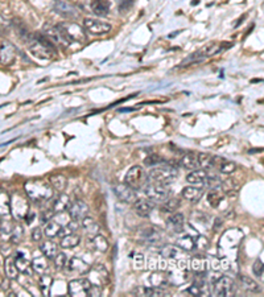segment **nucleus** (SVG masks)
Segmentation results:
<instances>
[{
  "label": "nucleus",
  "mask_w": 264,
  "mask_h": 297,
  "mask_svg": "<svg viewBox=\"0 0 264 297\" xmlns=\"http://www.w3.org/2000/svg\"><path fill=\"white\" fill-rule=\"evenodd\" d=\"M195 242V248L199 251H205L209 247V241L202 235H197V239H194Z\"/></svg>",
  "instance_id": "55"
},
{
  "label": "nucleus",
  "mask_w": 264,
  "mask_h": 297,
  "mask_svg": "<svg viewBox=\"0 0 264 297\" xmlns=\"http://www.w3.org/2000/svg\"><path fill=\"white\" fill-rule=\"evenodd\" d=\"M178 248H181L182 251H193L195 248V242L194 238L191 235H184V237L178 238L176 242Z\"/></svg>",
  "instance_id": "41"
},
{
  "label": "nucleus",
  "mask_w": 264,
  "mask_h": 297,
  "mask_svg": "<svg viewBox=\"0 0 264 297\" xmlns=\"http://www.w3.org/2000/svg\"><path fill=\"white\" fill-rule=\"evenodd\" d=\"M165 160L159 155H149L148 157L144 159V165L145 167H157V165H161V164H164Z\"/></svg>",
  "instance_id": "51"
},
{
  "label": "nucleus",
  "mask_w": 264,
  "mask_h": 297,
  "mask_svg": "<svg viewBox=\"0 0 264 297\" xmlns=\"http://www.w3.org/2000/svg\"><path fill=\"white\" fill-rule=\"evenodd\" d=\"M181 202H180V199L178 198H167L165 201H163V205H161L160 210L161 213H174V211H177V209L180 207Z\"/></svg>",
  "instance_id": "40"
},
{
  "label": "nucleus",
  "mask_w": 264,
  "mask_h": 297,
  "mask_svg": "<svg viewBox=\"0 0 264 297\" xmlns=\"http://www.w3.org/2000/svg\"><path fill=\"white\" fill-rule=\"evenodd\" d=\"M22 237H23V227L20 224H16V226H15V230H13L12 233V241L19 242Z\"/></svg>",
  "instance_id": "58"
},
{
  "label": "nucleus",
  "mask_w": 264,
  "mask_h": 297,
  "mask_svg": "<svg viewBox=\"0 0 264 297\" xmlns=\"http://www.w3.org/2000/svg\"><path fill=\"white\" fill-rule=\"evenodd\" d=\"M191 270L195 273H206L209 270V262L205 256H194L191 262Z\"/></svg>",
  "instance_id": "31"
},
{
  "label": "nucleus",
  "mask_w": 264,
  "mask_h": 297,
  "mask_svg": "<svg viewBox=\"0 0 264 297\" xmlns=\"http://www.w3.org/2000/svg\"><path fill=\"white\" fill-rule=\"evenodd\" d=\"M4 270H5V275L8 276L9 279L16 280L19 276V270L15 264V259L13 258H7L5 259V264H4Z\"/></svg>",
  "instance_id": "46"
},
{
  "label": "nucleus",
  "mask_w": 264,
  "mask_h": 297,
  "mask_svg": "<svg viewBox=\"0 0 264 297\" xmlns=\"http://www.w3.org/2000/svg\"><path fill=\"white\" fill-rule=\"evenodd\" d=\"M131 258H134V268L135 270H142L144 268V255L140 252L131 254Z\"/></svg>",
  "instance_id": "54"
},
{
  "label": "nucleus",
  "mask_w": 264,
  "mask_h": 297,
  "mask_svg": "<svg viewBox=\"0 0 264 297\" xmlns=\"http://www.w3.org/2000/svg\"><path fill=\"white\" fill-rule=\"evenodd\" d=\"M56 222L57 223H60L61 226H66V224H69L72 222V218H70L69 213L68 211H61V213H56Z\"/></svg>",
  "instance_id": "53"
},
{
  "label": "nucleus",
  "mask_w": 264,
  "mask_h": 297,
  "mask_svg": "<svg viewBox=\"0 0 264 297\" xmlns=\"http://www.w3.org/2000/svg\"><path fill=\"white\" fill-rule=\"evenodd\" d=\"M81 243V237L78 234H69V235H65V237L61 238V243L60 246L62 248H74Z\"/></svg>",
  "instance_id": "36"
},
{
  "label": "nucleus",
  "mask_w": 264,
  "mask_h": 297,
  "mask_svg": "<svg viewBox=\"0 0 264 297\" xmlns=\"http://www.w3.org/2000/svg\"><path fill=\"white\" fill-rule=\"evenodd\" d=\"M91 12L99 16V18H104L110 13V1L108 0H93L91 1Z\"/></svg>",
  "instance_id": "25"
},
{
  "label": "nucleus",
  "mask_w": 264,
  "mask_h": 297,
  "mask_svg": "<svg viewBox=\"0 0 264 297\" xmlns=\"http://www.w3.org/2000/svg\"><path fill=\"white\" fill-rule=\"evenodd\" d=\"M114 192L117 194V197L119 201L124 203H134L138 199V194L134 188H131L127 184H118L114 188Z\"/></svg>",
  "instance_id": "16"
},
{
  "label": "nucleus",
  "mask_w": 264,
  "mask_h": 297,
  "mask_svg": "<svg viewBox=\"0 0 264 297\" xmlns=\"http://www.w3.org/2000/svg\"><path fill=\"white\" fill-rule=\"evenodd\" d=\"M68 213H69L73 222H79L85 217L89 216V206L81 199H75L73 202H70L69 207H68Z\"/></svg>",
  "instance_id": "15"
},
{
  "label": "nucleus",
  "mask_w": 264,
  "mask_h": 297,
  "mask_svg": "<svg viewBox=\"0 0 264 297\" xmlns=\"http://www.w3.org/2000/svg\"><path fill=\"white\" fill-rule=\"evenodd\" d=\"M29 213L28 197L22 193H15L11 198V214L18 221L24 220Z\"/></svg>",
  "instance_id": "4"
},
{
  "label": "nucleus",
  "mask_w": 264,
  "mask_h": 297,
  "mask_svg": "<svg viewBox=\"0 0 264 297\" xmlns=\"http://www.w3.org/2000/svg\"><path fill=\"white\" fill-rule=\"evenodd\" d=\"M239 280H240V285L243 287V289H246L248 292H254V293L260 292L259 283L255 281L252 277H250V276L242 275L239 277Z\"/></svg>",
  "instance_id": "37"
},
{
  "label": "nucleus",
  "mask_w": 264,
  "mask_h": 297,
  "mask_svg": "<svg viewBox=\"0 0 264 297\" xmlns=\"http://www.w3.org/2000/svg\"><path fill=\"white\" fill-rule=\"evenodd\" d=\"M136 108H119V112H131L135 111Z\"/></svg>",
  "instance_id": "64"
},
{
  "label": "nucleus",
  "mask_w": 264,
  "mask_h": 297,
  "mask_svg": "<svg viewBox=\"0 0 264 297\" xmlns=\"http://www.w3.org/2000/svg\"><path fill=\"white\" fill-rule=\"evenodd\" d=\"M197 160H198V167H201L202 169L214 168V156H212L210 153L201 152L197 155Z\"/></svg>",
  "instance_id": "44"
},
{
  "label": "nucleus",
  "mask_w": 264,
  "mask_h": 297,
  "mask_svg": "<svg viewBox=\"0 0 264 297\" xmlns=\"http://www.w3.org/2000/svg\"><path fill=\"white\" fill-rule=\"evenodd\" d=\"M83 28L87 33L94 36H102L107 35L108 32L111 30V25L106 22H100L96 19H85L83 20Z\"/></svg>",
  "instance_id": "11"
},
{
  "label": "nucleus",
  "mask_w": 264,
  "mask_h": 297,
  "mask_svg": "<svg viewBox=\"0 0 264 297\" xmlns=\"http://www.w3.org/2000/svg\"><path fill=\"white\" fill-rule=\"evenodd\" d=\"M238 169L237 164L234 161H230V160H222V163L219 164V171L223 174H231Z\"/></svg>",
  "instance_id": "48"
},
{
  "label": "nucleus",
  "mask_w": 264,
  "mask_h": 297,
  "mask_svg": "<svg viewBox=\"0 0 264 297\" xmlns=\"http://www.w3.org/2000/svg\"><path fill=\"white\" fill-rule=\"evenodd\" d=\"M186 292L191 293V295H193V296H202V295L205 293L204 285H199V284H197V283H194V284L191 285L189 288L186 289Z\"/></svg>",
  "instance_id": "56"
},
{
  "label": "nucleus",
  "mask_w": 264,
  "mask_h": 297,
  "mask_svg": "<svg viewBox=\"0 0 264 297\" xmlns=\"http://www.w3.org/2000/svg\"><path fill=\"white\" fill-rule=\"evenodd\" d=\"M90 280L89 279H75L69 281L68 284V292L73 297H85L89 296V289H90Z\"/></svg>",
  "instance_id": "14"
},
{
  "label": "nucleus",
  "mask_w": 264,
  "mask_h": 297,
  "mask_svg": "<svg viewBox=\"0 0 264 297\" xmlns=\"http://www.w3.org/2000/svg\"><path fill=\"white\" fill-rule=\"evenodd\" d=\"M43 33L47 37H48L50 41H52L56 47H61V48H65L69 45V43L66 41L65 37L62 36V33H61L60 30H58V28L57 26H50V25H45V28H44Z\"/></svg>",
  "instance_id": "19"
},
{
  "label": "nucleus",
  "mask_w": 264,
  "mask_h": 297,
  "mask_svg": "<svg viewBox=\"0 0 264 297\" xmlns=\"http://www.w3.org/2000/svg\"><path fill=\"white\" fill-rule=\"evenodd\" d=\"M167 224L173 231H180L185 224V218H184L181 213H172V216L169 217L168 221H167Z\"/></svg>",
  "instance_id": "35"
},
{
  "label": "nucleus",
  "mask_w": 264,
  "mask_h": 297,
  "mask_svg": "<svg viewBox=\"0 0 264 297\" xmlns=\"http://www.w3.org/2000/svg\"><path fill=\"white\" fill-rule=\"evenodd\" d=\"M32 239L35 242H40L43 239V231H41V228L40 227L33 228V231H32Z\"/></svg>",
  "instance_id": "60"
},
{
  "label": "nucleus",
  "mask_w": 264,
  "mask_h": 297,
  "mask_svg": "<svg viewBox=\"0 0 264 297\" xmlns=\"http://www.w3.org/2000/svg\"><path fill=\"white\" fill-rule=\"evenodd\" d=\"M132 3H134V0H120V11L121 9H127Z\"/></svg>",
  "instance_id": "63"
},
{
  "label": "nucleus",
  "mask_w": 264,
  "mask_h": 297,
  "mask_svg": "<svg viewBox=\"0 0 264 297\" xmlns=\"http://www.w3.org/2000/svg\"><path fill=\"white\" fill-rule=\"evenodd\" d=\"M29 50L33 56L40 58V60H50L53 57V54L56 53L53 52V50H50L49 48L44 47L43 44L37 43L35 39H33L32 43H29Z\"/></svg>",
  "instance_id": "20"
},
{
  "label": "nucleus",
  "mask_w": 264,
  "mask_h": 297,
  "mask_svg": "<svg viewBox=\"0 0 264 297\" xmlns=\"http://www.w3.org/2000/svg\"><path fill=\"white\" fill-rule=\"evenodd\" d=\"M209 174L206 171H201V169H194L192 171L188 176H186V181L194 186H205L208 182Z\"/></svg>",
  "instance_id": "21"
},
{
  "label": "nucleus",
  "mask_w": 264,
  "mask_h": 297,
  "mask_svg": "<svg viewBox=\"0 0 264 297\" xmlns=\"http://www.w3.org/2000/svg\"><path fill=\"white\" fill-rule=\"evenodd\" d=\"M18 50L12 43L7 40H0V64L1 65H12L16 60Z\"/></svg>",
  "instance_id": "13"
},
{
  "label": "nucleus",
  "mask_w": 264,
  "mask_h": 297,
  "mask_svg": "<svg viewBox=\"0 0 264 297\" xmlns=\"http://www.w3.org/2000/svg\"><path fill=\"white\" fill-rule=\"evenodd\" d=\"M52 284H53L52 276L48 275V273L40 276L39 285H40V289H41V293H43L44 296H49V295H50V288H52Z\"/></svg>",
  "instance_id": "43"
},
{
  "label": "nucleus",
  "mask_w": 264,
  "mask_h": 297,
  "mask_svg": "<svg viewBox=\"0 0 264 297\" xmlns=\"http://www.w3.org/2000/svg\"><path fill=\"white\" fill-rule=\"evenodd\" d=\"M49 184L53 188V190L62 193L66 186V177L62 176V174H52L49 177Z\"/></svg>",
  "instance_id": "38"
},
{
  "label": "nucleus",
  "mask_w": 264,
  "mask_h": 297,
  "mask_svg": "<svg viewBox=\"0 0 264 297\" xmlns=\"http://www.w3.org/2000/svg\"><path fill=\"white\" fill-rule=\"evenodd\" d=\"M144 193L152 202H163L169 197L170 190H169L168 185L159 184V182H152V184L144 188Z\"/></svg>",
  "instance_id": "9"
},
{
  "label": "nucleus",
  "mask_w": 264,
  "mask_h": 297,
  "mask_svg": "<svg viewBox=\"0 0 264 297\" xmlns=\"http://www.w3.org/2000/svg\"><path fill=\"white\" fill-rule=\"evenodd\" d=\"M252 271L255 273L258 277H263V262L260 260V259H256L255 263H254V266H252Z\"/></svg>",
  "instance_id": "57"
},
{
  "label": "nucleus",
  "mask_w": 264,
  "mask_h": 297,
  "mask_svg": "<svg viewBox=\"0 0 264 297\" xmlns=\"http://www.w3.org/2000/svg\"><path fill=\"white\" fill-rule=\"evenodd\" d=\"M135 296H167V292L161 287H138L134 289Z\"/></svg>",
  "instance_id": "26"
},
{
  "label": "nucleus",
  "mask_w": 264,
  "mask_h": 297,
  "mask_svg": "<svg viewBox=\"0 0 264 297\" xmlns=\"http://www.w3.org/2000/svg\"><path fill=\"white\" fill-rule=\"evenodd\" d=\"M49 259L45 256V255H39V256H35L33 260L30 262V266H32V270L35 272H37L39 275H45L48 273L49 271V264H48Z\"/></svg>",
  "instance_id": "24"
},
{
  "label": "nucleus",
  "mask_w": 264,
  "mask_h": 297,
  "mask_svg": "<svg viewBox=\"0 0 264 297\" xmlns=\"http://www.w3.org/2000/svg\"><path fill=\"white\" fill-rule=\"evenodd\" d=\"M178 176V169L177 167H173V165H167L164 163V165H157L153 169L149 171V180H152L153 182H159V184H164V185H169L172 184Z\"/></svg>",
  "instance_id": "3"
},
{
  "label": "nucleus",
  "mask_w": 264,
  "mask_h": 297,
  "mask_svg": "<svg viewBox=\"0 0 264 297\" xmlns=\"http://www.w3.org/2000/svg\"><path fill=\"white\" fill-rule=\"evenodd\" d=\"M53 9L56 11L58 15L68 19L78 18L79 8L73 3H70L68 0H54Z\"/></svg>",
  "instance_id": "12"
},
{
  "label": "nucleus",
  "mask_w": 264,
  "mask_h": 297,
  "mask_svg": "<svg viewBox=\"0 0 264 297\" xmlns=\"http://www.w3.org/2000/svg\"><path fill=\"white\" fill-rule=\"evenodd\" d=\"M223 48L225 47H223L221 43H210L208 44V45H205L204 48H201L194 54H192V56L186 61H184L182 64H185V62L193 60V58H195V61L198 62V61H202L205 60V58H209V57L216 56V54H218V53H221L222 50H223Z\"/></svg>",
  "instance_id": "10"
},
{
  "label": "nucleus",
  "mask_w": 264,
  "mask_h": 297,
  "mask_svg": "<svg viewBox=\"0 0 264 297\" xmlns=\"http://www.w3.org/2000/svg\"><path fill=\"white\" fill-rule=\"evenodd\" d=\"M12 24L13 26H15L16 32H18V35L20 36L24 41H26L28 44L33 41V33H30L29 29H28V26H26L20 19H13Z\"/></svg>",
  "instance_id": "29"
},
{
  "label": "nucleus",
  "mask_w": 264,
  "mask_h": 297,
  "mask_svg": "<svg viewBox=\"0 0 264 297\" xmlns=\"http://www.w3.org/2000/svg\"><path fill=\"white\" fill-rule=\"evenodd\" d=\"M180 167L185 169H189V171H194V169L198 168V160H197V155L193 153V152H188L185 155L182 156L180 159Z\"/></svg>",
  "instance_id": "32"
},
{
  "label": "nucleus",
  "mask_w": 264,
  "mask_h": 297,
  "mask_svg": "<svg viewBox=\"0 0 264 297\" xmlns=\"http://www.w3.org/2000/svg\"><path fill=\"white\" fill-rule=\"evenodd\" d=\"M140 238H142V242L145 243V245H157V243H160L163 237H161V234L157 231L156 228L153 227H147L144 228L143 231L140 233ZM142 243V245H143Z\"/></svg>",
  "instance_id": "22"
},
{
  "label": "nucleus",
  "mask_w": 264,
  "mask_h": 297,
  "mask_svg": "<svg viewBox=\"0 0 264 297\" xmlns=\"http://www.w3.org/2000/svg\"><path fill=\"white\" fill-rule=\"evenodd\" d=\"M89 280H90L91 284L99 285V287H103V284L108 280V272L107 270L100 266V264H96L93 268L89 270Z\"/></svg>",
  "instance_id": "17"
},
{
  "label": "nucleus",
  "mask_w": 264,
  "mask_h": 297,
  "mask_svg": "<svg viewBox=\"0 0 264 297\" xmlns=\"http://www.w3.org/2000/svg\"><path fill=\"white\" fill-rule=\"evenodd\" d=\"M90 246L98 252H106L110 245H108V241L102 234H96L93 238H90Z\"/></svg>",
  "instance_id": "34"
},
{
  "label": "nucleus",
  "mask_w": 264,
  "mask_h": 297,
  "mask_svg": "<svg viewBox=\"0 0 264 297\" xmlns=\"http://www.w3.org/2000/svg\"><path fill=\"white\" fill-rule=\"evenodd\" d=\"M15 264H16V267H18L19 272H23V273H28V276L32 275V266H30V262H28V259L24 256L23 252H18L16 256H15Z\"/></svg>",
  "instance_id": "33"
},
{
  "label": "nucleus",
  "mask_w": 264,
  "mask_h": 297,
  "mask_svg": "<svg viewBox=\"0 0 264 297\" xmlns=\"http://www.w3.org/2000/svg\"><path fill=\"white\" fill-rule=\"evenodd\" d=\"M151 283L153 287H164V284H169L168 283V276L155 272L151 276Z\"/></svg>",
  "instance_id": "49"
},
{
  "label": "nucleus",
  "mask_w": 264,
  "mask_h": 297,
  "mask_svg": "<svg viewBox=\"0 0 264 297\" xmlns=\"http://www.w3.org/2000/svg\"><path fill=\"white\" fill-rule=\"evenodd\" d=\"M11 214V197L7 192L0 190V218H9Z\"/></svg>",
  "instance_id": "30"
},
{
  "label": "nucleus",
  "mask_w": 264,
  "mask_h": 297,
  "mask_svg": "<svg viewBox=\"0 0 264 297\" xmlns=\"http://www.w3.org/2000/svg\"><path fill=\"white\" fill-rule=\"evenodd\" d=\"M70 205L69 196H66L64 193H60L58 198H57L54 203H53V211L54 213H61V211L68 210V207Z\"/></svg>",
  "instance_id": "39"
},
{
  "label": "nucleus",
  "mask_w": 264,
  "mask_h": 297,
  "mask_svg": "<svg viewBox=\"0 0 264 297\" xmlns=\"http://www.w3.org/2000/svg\"><path fill=\"white\" fill-rule=\"evenodd\" d=\"M222 199H223V193L221 192V188H216V189H212L209 192L208 201L213 207L218 206Z\"/></svg>",
  "instance_id": "47"
},
{
  "label": "nucleus",
  "mask_w": 264,
  "mask_h": 297,
  "mask_svg": "<svg viewBox=\"0 0 264 297\" xmlns=\"http://www.w3.org/2000/svg\"><path fill=\"white\" fill-rule=\"evenodd\" d=\"M126 184L127 185H130L131 188H134L135 190L142 189L143 186H145L147 184V174L143 171L142 167H139V165H134V167H131L130 171L127 172L126 174Z\"/></svg>",
  "instance_id": "8"
},
{
  "label": "nucleus",
  "mask_w": 264,
  "mask_h": 297,
  "mask_svg": "<svg viewBox=\"0 0 264 297\" xmlns=\"http://www.w3.org/2000/svg\"><path fill=\"white\" fill-rule=\"evenodd\" d=\"M132 207H134V211L139 217L147 218V217L151 216L152 211L155 209V202H152L151 199H148V198H140V199H136L132 203Z\"/></svg>",
  "instance_id": "18"
},
{
  "label": "nucleus",
  "mask_w": 264,
  "mask_h": 297,
  "mask_svg": "<svg viewBox=\"0 0 264 297\" xmlns=\"http://www.w3.org/2000/svg\"><path fill=\"white\" fill-rule=\"evenodd\" d=\"M66 267L70 272H75V273H86L90 270V266L79 258L70 259L69 262L66 263Z\"/></svg>",
  "instance_id": "28"
},
{
  "label": "nucleus",
  "mask_w": 264,
  "mask_h": 297,
  "mask_svg": "<svg viewBox=\"0 0 264 297\" xmlns=\"http://www.w3.org/2000/svg\"><path fill=\"white\" fill-rule=\"evenodd\" d=\"M100 293H102V287L96 284H91L90 289H89V296H100Z\"/></svg>",
  "instance_id": "59"
},
{
  "label": "nucleus",
  "mask_w": 264,
  "mask_h": 297,
  "mask_svg": "<svg viewBox=\"0 0 264 297\" xmlns=\"http://www.w3.org/2000/svg\"><path fill=\"white\" fill-rule=\"evenodd\" d=\"M61 226L60 223H57L56 221H48V223H47V226H45V228H44V235L47 238H56L57 235H58V233H60L61 230Z\"/></svg>",
  "instance_id": "45"
},
{
  "label": "nucleus",
  "mask_w": 264,
  "mask_h": 297,
  "mask_svg": "<svg viewBox=\"0 0 264 297\" xmlns=\"http://www.w3.org/2000/svg\"><path fill=\"white\" fill-rule=\"evenodd\" d=\"M169 270V268H168ZM168 283L173 285H181L189 279V273H188V266H186L185 259H180L174 264V268L169 270L168 272Z\"/></svg>",
  "instance_id": "5"
},
{
  "label": "nucleus",
  "mask_w": 264,
  "mask_h": 297,
  "mask_svg": "<svg viewBox=\"0 0 264 297\" xmlns=\"http://www.w3.org/2000/svg\"><path fill=\"white\" fill-rule=\"evenodd\" d=\"M151 270H159V256H151V263H149Z\"/></svg>",
  "instance_id": "62"
},
{
  "label": "nucleus",
  "mask_w": 264,
  "mask_h": 297,
  "mask_svg": "<svg viewBox=\"0 0 264 297\" xmlns=\"http://www.w3.org/2000/svg\"><path fill=\"white\" fill-rule=\"evenodd\" d=\"M243 233L238 228H230L219 239V246L222 250H235L238 248V246L240 245V242L243 241Z\"/></svg>",
  "instance_id": "7"
},
{
  "label": "nucleus",
  "mask_w": 264,
  "mask_h": 297,
  "mask_svg": "<svg viewBox=\"0 0 264 297\" xmlns=\"http://www.w3.org/2000/svg\"><path fill=\"white\" fill-rule=\"evenodd\" d=\"M235 281L229 276H221L219 279L214 281L213 284L212 293L214 296L219 297H227L234 296L235 295Z\"/></svg>",
  "instance_id": "6"
},
{
  "label": "nucleus",
  "mask_w": 264,
  "mask_h": 297,
  "mask_svg": "<svg viewBox=\"0 0 264 297\" xmlns=\"http://www.w3.org/2000/svg\"><path fill=\"white\" fill-rule=\"evenodd\" d=\"M178 254H180V250H178V247H176V246H172V245L165 246L164 248H163V251H161V255H163V256H164V258H167V259L177 258Z\"/></svg>",
  "instance_id": "50"
},
{
  "label": "nucleus",
  "mask_w": 264,
  "mask_h": 297,
  "mask_svg": "<svg viewBox=\"0 0 264 297\" xmlns=\"http://www.w3.org/2000/svg\"><path fill=\"white\" fill-rule=\"evenodd\" d=\"M202 196H204L202 186L189 185L182 189V197L185 198L186 201H191V202H198Z\"/></svg>",
  "instance_id": "23"
},
{
  "label": "nucleus",
  "mask_w": 264,
  "mask_h": 297,
  "mask_svg": "<svg viewBox=\"0 0 264 297\" xmlns=\"http://www.w3.org/2000/svg\"><path fill=\"white\" fill-rule=\"evenodd\" d=\"M40 250L43 252V255H45L48 259H53L58 252V247L53 241H47L44 242L41 247H40Z\"/></svg>",
  "instance_id": "42"
},
{
  "label": "nucleus",
  "mask_w": 264,
  "mask_h": 297,
  "mask_svg": "<svg viewBox=\"0 0 264 297\" xmlns=\"http://www.w3.org/2000/svg\"><path fill=\"white\" fill-rule=\"evenodd\" d=\"M58 30H60L62 36L65 37V40L69 44L72 43H85L87 40L86 30L83 26H81L77 23L73 22H64L60 23L57 25Z\"/></svg>",
  "instance_id": "2"
},
{
  "label": "nucleus",
  "mask_w": 264,
  "mask_h": 297,
  "mask_svg": "<svg viewBox=\"0 0 264 297\" xmlns=\"http://www.w3.org/2000/svg\"><path fill=\"white\" fill-rule=\"evenodd\" d=\"M54 214H56V213H54V211H53V210H45V211H43V216H41V221H43V222H48V221H50L53 218V217H54Z\"/></svg>",
  "instance_id": "61"
},
{
  "label": "nucleus",
  "mask_w": 264,
  "mask_h": 297,
  "mask_svg": "<svg viewBox=\"0 0 264 297\" xmlns=\"http://www.w3.org/2000/svg\"><path fill=\"white\" fill-rule=\"evenodd\" d=\"M81 222H82L83 231H85V233H86L90 238H93L94 235H96V234H99L100 226L94 218H91V217L87 216L85 217Z\"/></svg>",
  "instance_id": "27"
},
{
  "label": "nucleus",
  "mask_w": 264,
  "mask_h": 297,
  "mask_svg": "<svg viewBox=\"0 0 264 297\" xmlns=\"http://www.w3.org/2000/svg\"><path fill=\"white\" fill-rule=\"evenodd\" d=\"M54 260V266L57 270H62L66 267V263H68V258L64 252H57V255L53 258Z\"/></svg>",
  "instance_id": "52"
},
{
  "label": "nucleus",
  "mask_w": 264,
  "mask_h": 297,
  "mask_svg": "<svg viewBox=\"0 0 264 297\" xmlns=\"http://www.w3.org/2000/svg\"><path fill=\"white\" fill-rule=\"evenodd\" d=\"M24 190L28 199L33 202L41 203L49 201L53 197V188L48 181L44 180H29L24 185Z\"/></svg>",
  "instance_id": "1"
}]
</instances>
